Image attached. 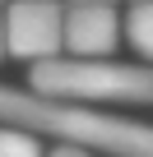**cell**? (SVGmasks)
Masks as SVG:
<instances>
[{
	"instance_id": "cell-1",
	"label": "cell",
	"mask_w": 153,
	"mask_h": 157,
	"mask_svg": "<svg viewBox=\"0 0 153 157\" xmlns=\"http://www.w3.org/2000/svg\"><path fill=\"white\" fill-rule=\"evenodd\" d=\"M0 120L23 125L33 134H51L60 143H79V148H102L111 157H153V125L121 120L93 106H74L65 97L46 93H23L0 83Z\"/></svg>"
},
{
	"instance_id": "cell-2",
	"label": "cell",
	"mask_w": 153,
	"mask_h": 157,
	"mask_svg": "<svg viewBox=\"0 0 153 157\" xmlns=\"http://www.w3.org/2000/svg\"><path fill=\"white\" fill-rule=\"evenodd\" d=\"M33 93L46 97H79V102H121V106H153V65H121V60H33L28 69Z\"/></svg>"
},
{
	"instance_id": "cell-3",
	"label": "cell",
	"mask_w": 153,
	"mask_h": 157,
	"mask_svg": "<svg viewBox=\"0 0 153 157\" xmlns=\"http://www.w3.org/2000/svg\"><path fill=\"white\" fill-rule=\"evenodd\" d=\"M5 46L19 60H51L65 51V10L56 0H14L5 10Z\"/></svg>"
},
{
	"instance_id": "cell-4",
	"label": "cell",
	"mask_w": 153,
	"mask_h": 157,
	"mask_svg": "<svg viewBox=\"0 0 153 157\" xmlns=\"http://www.w3.org/2000/svg\"><path fill=\"white\" fill-rule=\"evenodd\" d=\"M121 42V14L102 0H70L65 10V51L70 56H111Z\"/></svg>"
},
{
	"instance_id": "cell-5",
	"label": "cell",
	"mask_w": 153,
	"mask_h": 157,
	"mask_svg": "<svg viewBox=\"0 0 153 157\" xmlns=\"http://www.w3.org/2000/svg\"><path fill=\"white\" fill-rule=\"evenodd\" d=\"M125 42L144 60H153V0H135L130 5V14H125Z\"/></svg>"
},
{
	"instance_id": "cell-6",
	"label": "cell",
	"mask_w": 153,
	"mask_h": 157,
	"mask_svg": "<svg viewBox=\"0 0 153 157\" xmlns=\"http://www.w3.org/2000/svg\"><path fill=\"white\" fill-rule=\"evenodd\" d=\"M0 157H42V148H37V134H28L23 125L0 129Z\"/></svg>"
},
{
	"instance_id": "cell-7",
	"label": "cell",
	"mask_w": 153,
	"mask_h": 157,
	"mask_svg": "<svg viewBox=\"0 0 153 157\" xmlns=\"http://www.w3.org/2000/svg\"><path fill=\"white\" fill-rule=\"evenodd\" d=\"M42 157H88V148H79V143H60V148H51V152H42Z\"/></svg>"
},
{
	"instance_id": "cell-8",
	"label": "cell",
	"mask_w": 153,
	"mask_h": 157,
	"mask_svg": "<svg viewBox=\"0 0 153 157\" xmlns=\"http://www.w3.org/2000/svg\"><path fill=\"white\" fill-rule=\"evenodd\" d=\"M0 60H10V46H5V10H0Z\"/></svg>"
},
{
	"instance_id": "cell-9",
	"label": "cell",
	"mask_w": 153,
	"mask_h": 157,
	"mask_svg": "<svg viewBox=\"0 0 153 157\" xmlns=\"http://www.w3.org/2000/svg\"><path fill=\"white\" fill-rule=\"evenodd\" d=\"M102 5H116V0H102Z\"/></svg>"
},
{
	"instance_id": "cell-10",
	"label": "cell",
	"mask_w": 153,
	"mask_h": 157,
	"mask_svg": "<svg viewBox=\"0 0 153 157\" xmlns=\"http://www.w3.org/2000/svg\"><path fill=\"white\" fill-rule=\"evenodd\" d=\"M130 5H135V0H130Z\"/></svg>"
}]
</instances>
